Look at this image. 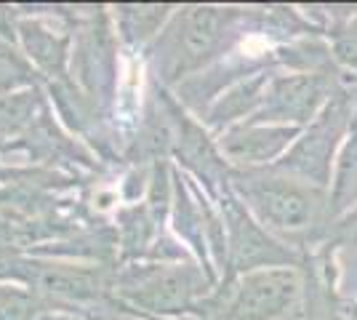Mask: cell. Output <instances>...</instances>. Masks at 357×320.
<instances>
[{
  "label": "cell",
  "instance_id": "1",
  "mask_svg": "<svg viewBox=\"0 0 357 320\" xmlns=\"http://www.w3.org/2000/svg\"><path fill=\"white\" fill-rule=\"evenodd\" d=\"M248 200L269 227L301 232L314 222L320 198L307 184L288 179H256L248 184Z\"/></svg>",
  "mask_w": 357,
  "mask_h": 320
},
{
  "label": "cell",
  "instance_id": "2",
  "mask_svg": "<svg viewBox=\"0 0 357 320\" xmlns=\"http://www.w3.org/2000/svg\"><path fill=\"white\" fill-rule=\"evenodd\" d=\"M344 128V109L342 105L326 107V112L320 115V121L294 144V150L285 158V166L291 174H296L301 179H312L314 184H323L331 171V155L336 147V139L342 137Z\"/></svg>",
  "mask_w": 357,
  "mask_h": 320
},
{
  "label": "cell",
  "instance_id": "3",
  "mask_svg": "<svg viewBox=\"0 0 357 320\" xmlns=\"http://www.w3.org/2000/svg\"><path fill=\"white\" fill-rule=\"evenodd\" d=\"M298 296L294 270H267L248 277L232 305L235 320H272L283 315Z\"/></svg>",
  "mask_w": 357,
  "mask_h": 320
},
{
  "label": "cell",
  "instance_id": "4",
  "mask_svg": "<svg viewBox=\"0 0 357 320\" xmlns=\"http://www.w3.org/2000/svg\"><path fill=\"white\" fill-rule=\"evenodd\" d=\"M326 99V83L317 75L285 77L272 91V115L280 121H312Z\"/></svg>",
  "mask_w": 357,
  "mask_h": 320
},
{
  "label": "cell",
  "instance_id": "5",
  "mask_svg": "<svg viewBox=\"0 0 357 320\" xmlns=\"http://www.w3.org/2000/svg\"><path fill=\"white\" fill-rule=\"evenodd\" d=\"M222 30V14H216L213 8H195L187 16L184 24V48L190 56H203L208 54L211 46L219 40Z\"/></svg>",
  "mask_w": 357,
  "mask_h": 320
},
{
  "label": "cell",
  "instance_id": "6",
  "mask_svg": "<svg viewBox=\"0 0 357 320\" xmlns=\"http://www.w3.org/2000/svg\"><path fill=\"white\" fill-rule=\"evenodd\" d=\"M352 200H357V137L347 144L336 176V203L349 206Z\"/></svg>",
  "mask_w": 357,
  "mask_h": 320
},
{
  "label": "cell",
  "instance_id": "7",
  "mask_svg": "<svg viewBox=\"0 0 357 320\" xmlns=\"http://www.w3.org/2000/svg\"><path fill=\"white\" fill-rule=\"evenodd\" d=\"M45 286L51 291H77L83 286V280H80V277H73V275L51 273V275H45Z\"/></svg>",
  "mask_w": 357,
  "mask_h": 320
},
{
  "label": "cell",
  "instance_id": "8",
  "mask_svg": "<svg viewBox=\"0 0 357 320\" xmlns=\"http://www.w3.org/2000/svg\"><path fill=\"white\" fill-rule=\"evenodd\" d=\"M342 238H347V241H352V243H357V208L347 219H344V224H342Z\"/></svg>",
  "mask_w": 357,
  "mask_h": 320
}]
</instances>
